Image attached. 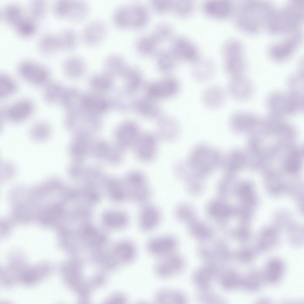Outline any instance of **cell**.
<instances>
[{
    "label": "cell",
    "mask_w": 304,
    "mask_h": 304,
    "mask_svg": "<svg viewBox=\"0 0 304 304\" xmlns=\"http://www.w3.org/2000/svg\"><path fill=\"white\" fill-rule=\"evenodd\" d=\"M151 4L155 11L160 13H164L171 10L172 1L167 0H153Z\"/></svg>",
    "instance_id": "obj_40"
},
{
    "label": "cell",
    "mask_w": 304,
    "mask_h": 304,
    "mask_svg": "<svg viewBox=\"0 0 304 304\" xmlns=\"http://www.w3.org/2000/svg\"><path fill=\"white\" fill-rule=\"evenodd\" d=\"M126 186L127 196L136 203L144 204L150 198L151 191L146 179L140 171L132 170L129 173Z\"/></svg>",
    "instance_id": "obj_4"
},
{
    "label": "cell",
    "mask_w": 304,
    "mask_h": 304,
    "mask_svg": "<svg viewBox=\"0 0 304 304\" xmlns=\"http://www.w3.org/2000/svg\"><path fill=\"white\" fill-rule=\"evenodd\" d=\"M107 33V26L104 22L100 20H94L85 27L82 32V39L87 45L94 47L104 40Z\"/></svg>",
    "instance_id": "obj_11"
},
{
    "label": "cell",
    "mask_w": 304,
    "mask_h": 304,
    "mask_svg": "<svg viewBox=\"0 0 304 304\" xmlns=\"http://www.w3.org/2000/svg\"><path fill=\"white\" fill-rule=\"evenodd\" d=\"M284 270V265L280 260H271L267 264L263 275L264 280L271 283L277 282L281 278Z\"/></svg>",
    "instance_id": "obj_19"
},
{
    "label": "cell",
    "mask_w": 304,
    "mask_h": 304,
    "mask_svg": "<svg viewBox=\"0 0 304 304\" xmlns=\"http://www.w3.org/2000/svg\"><path fill=\"white\" fill-rule=\"evenodd\" d=\"M132 13L131 28H141L147 23L149 15L146 8L140 4L131 5Z\"/></svg>",
    "instance_id": "obj_22"
},
{
    "label": "cell",
    "mask_w": 304,
    "mask_h": 304,
    "mask_svg": "<svg viewBox=\"0 0 304 304\" xmlns=\"http://www.w3.org/2000/svg\"><path fill=\"white\" fill-rule=\"evenodd\" d=\"M48 5L46 1L43 0L32 1L29 6V12L34 18L39 19L44 17L46 14Z\"/></svg>",
    "instance_id": "obj_34"
},
{
    "label": "cell",
    "mask_w": 304,
    "mask_h": 304,
    "mask_svg": "<svg viewBox=\"0 0 304 304\" xmlns=\"http://www.w3.org/2000/svg\"><path fill=\"white\" fill-rule=\"evenodd\" d=\"M126 297L122 295H119L110 301V303L114 304H124L126 302Z\"/></svg>",
    "instance_id": "obj_43"
},
{
    "label": "cell",
    "mask_w": 304,
    "mask_h": 304,
    "mask_svg": "<svg viewBox=\"0 0 304 304\" xmlns=\"http://www.w3.org/2000/svg\"><path fill=\"white\" fill-rule=\"evenodd\" d=\"M159 43L151 34L142 36L138 39L136 42L135 48L141 54L150 55L157 53Z\"/></svg>",
    "instance_id": "obj_21"
},
{
    "label": "cell",
    "mask_w": 304,
    "mask_h": 304,
    "mask_svg": "<svg viewBox=\"0 0 304 304\" xmlns=\"http://www.w3.org/2000/svg\"><path fill=\"white\" fill-rule=\"evenodd\" d=\"M44 270L41 267L26 270L21 275V280L23 282L27 284L34 283L44 275Z\"/></svg>",
    "instance_id": "obj_38"
},
{
    "label": "cell",
    "mask_w": 304,
    "mask_h": 304,
    "mask_svg": "<svg viewBox=\"0 0 304 304\" xmlns=\"http://www.w3.org/2000/svg\"><path fill=\"white\" fill-rule=\"evenodd\" d=\"M203 10L209 16L217 18L228 17L233 10V5L229 0H208L204 3Z\"/></svg>",
    "instance_id": "obj_15"
},
{
    "label": "cell",
    "mask_w": 304,
    "mask_h": 304,
    "mask_svg": "<svg viewBox=\"0 0 304 304\" xmlns=\"http://www.w3.org/2000/svg\"><path fill=\"white\" fill-rule=\"evenodd\" d=\"M116 254L119 260L123 262H132L137 255V249L132 242L125 241L119 243L115 249Z\"/></svg>",
    "instance_id": "obj_25"
},
{
    "label": "cell",
    "mask_w": 304,
    "mask_h": 304,
    "mask_svg": "<svg viewBox=\"0 0 304 304\" xmlns=\"http://www.w3.org/2000/svg\"><path fill=\"white\" fill-rule=\"evenodd\" d=\"M177 246L175 239L170 235H164L149 240L147 249L152 255L159 258L174 253Z\"/></svg>",
    "instance_id": "obj_10"
},
{
    "label": "cell",
    "mask_w": 304,
    "mask_h": 304,
    "mask_svg": "<svg viewBox=\"0 0 304 304\" xmlns=\"http://www.w3.org/2000/svg\"><path fill=\"white\" fill-rule=\"evenodd\" d=\"M2 20L6 24L14 28L25 17L24 11L19 5L10 3L5 5L1 12Z\"/></svg>",
    "instance_id": "obj_17"
},
{
    "label": "cell",
    "mask_w": 304,
    "mask_h": 304,
    "mask_svg": "<svg viewBox=\"0 0 304 304\" xmlns=\"http://www.w3.org/2000/svg\"><path fill=\"white\" fill-rule=\"evenodd\" d=\"M178 85L175 82L165 80L153 85L150 88V93L155 96H164L175 92Z\"/></svg>",
    "instance_id": "obj_28"
},
{
    "label": "cell",
    "mask_w": 304,
    "mask_h": 304,
    "mask_svg": "<svg viewBox=\"0 0 304 304\" xmlns=\"http://www.w3.org/2000/svg\"><path fill=\"white\" fill-rule=\"evenodd\" d=\"M223 157L217 149L200 144L193 148L185 162L191 170L202 176L211 173L221 165Z\"/></svg>",
    "instance_id": "obj_1"
},
{
    "label": "cell",
    "mask_w": 304,
    "mask_h": 304,
    "mask_svg": "<svg viewBox=\"0 0 304 304\" xmlns=\"http://www.w3.org/2000/svg\"><path fill=\"white\" fill-rule=\"evenodd\" d=\"M60 50L70 51L75 50L78 43L76 31L71 28H66L57 34Z\"/></svg>",
    "instance_id": "obj_20"
},
{
    "label": "cell",
    "mask_w": 304,
    "mask_h": 304,
    "mask_svg": "<svg viewBox=\"0 0 304 304\" xmlns=\"http://www.w3.org/2000/svg\"><path fill=\"white\" fill-rule=\"evenodd\" d=\"M89 7L86 2L82 1H72L69 20L74 22L81 21L88 16Z\"/></svg>",
    "instance_id": "obj_27"
},
{
    "label": "cell",
    "mask_w": 304,
    "mask_h": 304,
    "mask_svg": "<svg viewBox=\"0 0 304 304\" xmlns=\"http://www.w3.org/2000/svg\"><path fill=\"white\" fill-rule=\"evenodd\" d=\"M226 93L224 89L219 86H212L206 88L203 92L201 100L203 105L211 110L219 108L224 103Z\"/></svg>",
    "instance_id": "obj_13"
},
{
    "label": "cell",
    "mask_w": 304,
    "mask_h": 304,
    "mask_svg": "<svg viewBox=\"0 0 304 304\" xmlns=\"http://www.w3.org/2000/svg\"><path fill=\"white\" fill-rule=\"evenodd\" d=\"M303 96L289 92L275 91L267 97L266 105L269 113L281 117L303 110Z\"/></svg>",
    "instance_id": "obj_2"
},
{
    "label": "cell",
    "mask_w": 304,
    "mask_h": 304,
    "mask_svg": "<svg viewBox=\"0 0 304 304\" xmlns=\"http://www.w3.org/2000/svg\"><path fill=\"white\" fill-rule=\"evenodd\" d=\"M183 261L174 253L159 258L154 267V272L160 278L167 279L172 277L181 270Z\"/></svg>",
    "instance_id": "obj_8"
},
{
    "label": "cell",
    "mask_w": 304,
    "mask_h": 304,
    "mask_svg": "<svg viewBox=\"0 0 304 304\" xmlns=\"http://www.w3.org/2000/svg\"><path fill=\"white\" fill-rule=\"evenodd\" d=\"M215 71V66L212 61L199 58L194 63L191 75L193 79L197 82L204 83L210 80L214 75Z\"/></svg>",
    "instance_id": "obj_16"
},
{
    "label": "cell",
    "mask_w": 304,
    "mask_h": 304,
    "mask_svg": "<svg viewBox=\"0 0 304 304\" xmlns=\"http://www.w3.org/2000/svg\"><path fill=\"white\" fill-rule=\"evenodd\" d=\"M161 214L155 206L147 205L141 209L139 216L140 229L145 232L151 231L158 225L161 220Z\"/></svg>",
    "instance_id": "obj_14"
},
{
    "label": "cell",
    "mask_w": 304,
    "mask_h": 304,
    "mask_svg": "<svg viewBox=\"0 0 304 304\" xmlns=\"http://www.w3.org/2000/svg\"><path fill=\"white\" fill-rule=\"evenodd\" d=\"M291 41L274 47L273 50V57L277 60H282L287 57L294 48V44Z\"/></svg>",
    "instance_id": "obj_39"
},
{
    "label": "cell",
    "mask_w": 304,
    "mask_h": 304,
    "mask_svg": "<svg viewBox=\"0 0 304 304\" xmlns=\"http://www.w3.org/2000/svg\"><path fill=\"white\" fill-rule=\"evenodd\" d=\"M154 300L158 304H179L184 301L183 295L180 292L172 289L164 288L155 294Z\"/></svg>",
    "instance_id": "obj_18"
},
{
    "label": "cell",
    "mask_w": 304,
    "mask_h": 304,
    "mask_svg": "<svg viewBox=\"0 0 304 304\" xmlns=\"http://www.w3.org/2000/svg\"><path fill=\"white\" fill-rule=\"evenodd\" d=\"M299 159L296 154H293L289 157L287 161V167L290 171H294L297 170L299 166Z\"/></svg>",
    "instance_id": "obj_42"
},
{
    "label": "cell",
    "mask_w": 304,
    "mask_h": 304,
    "mask_svg": "<svg viewBox=\"0 0 304 304\" xmlns=\"http://www.w3.org/2000/svg\"><path fill=\"white\" fill-rule=\"evenodd\" d=\"M223 52L224 67L227 74L230 77L244 75L246 65L239 43L229 39L224 45Z\"/></svg>",
    "instance_id": "obj_3"
},
{
    "label": "cell",
    "mask_w": 304,
    "mask_h": 304,
    "mask_svg": "<svg viewBox=\"0 0 304 304\" xmlns=\"http://www.w3.org/2000/svg\"><path fill=\"white\" fill-rule=\"evenodd\" d=\"M72 3V0H60L56 1L53 7L55 15L60 18L68 19Z\"/></svg>",
    "instance_id": "obj_35"
},
{
    "label": "cell",
    "mask_w": 304,
    "mask_h": 304,
    "mask_svg": "<svg viewBox=\"0 0 304 304\" xmlns=\"http://www.w3.org/2000/svg\"><path fill=\"white\" fill-rule=\"evenodd\" d=\"M140 133L137 126L134 124H126L122 128L120 133L123 144L127 147H133Z\"/></svg>",
    "instance_id": "obj_26"
},
{
    "label": "cell",
    "mask_w": 304,
    "mask_h": 304,
    "mask_svg": "<svg viewBox=\"0 0 304 304\" xmlns=\"http://www.w3.org/2000/svg\"><path fill=\"white\" fill-rule=\"evenodd\" d=\"M14 28L19 36L27 37L35 34L37 31V26L33 20L25 18Z\"/></svg>",
    "instance_id": "obj_30"
},
{
    "label": "cell",
    "mask_w": 304,
    "mask_h": 304,
    "mask_svg": "<svg viewBox=\"0 0 304 304\" xmlns=\"http://www.w3.org/2000/svg\"><path fill=\"white\" fill-rule=\"evenodd\" d=\"M303 74L301 72L290 76L287 80L289 92L303 95Z\"/></svg>",
    "instance_id": "obj_33"
},
{
    "label": "cell",
    "mask_w": 304,
    "mask_h": 304,
    "mask_svg": "<svg viewBox=\"0 0 304 304\" xmlns=\"http://www.w3.org/2000/svg\"><path fill=\"white\" fill-rule=\"evenodd\" d=\"M45 86L43 96L45 102L50 104L60 102L65 91L62 86L56 82H49Z\"/></svg>",
    "instance_id": "obj_23"
},
{
    "label": "cell",
    "mask_w": 304,
    "mask_h": 304,
    "mask_svg": "<svg viewBox=\"0 0 304 304\" xmlns=\"http://www.w3.org/2000/svg\"><path fill=\"white\" fill-rule=\"evenodd\" d=\"M17 70L20 76L30 83L36 86L45 85L49 82V70L42 64L30 60L21 61Z\"/></svg>",
    "instance_id": "obj_5"
},
{
    "label": "cell",
    "mask_w": 304,
    "mask_h": 304,
    "mask_svg": "<svg viewBox=\"0 0 304 304\" xmlns=\"http://www.w3.org/2000/svg\"><path fill=\"white\" fill-rule=\"evenodd\" d=\"M253 249L251 248H246L242 250L239 254L240 260L244 263H249L254 259L255 256V252Z\"/></svg>",
    "instance_id": "obj_41"
},
{
    "label": "cell",
    "mask_w": 304,
    "mask_h": 304,
    "mask_svg": "<svg viewBox=\"0 0 304 304\" xmlns=\"http://www.w3.org/2000/svg\"><path fill=\"white\" fill-rule=\"evenodd\" d=\"M18 89L15 81L9 75L2 73L0 75V97L4 99L14 94Z\"/></svg>",
    "instance_id": "obj_29"
},
{
    "label": "cell",
    "mask_w": 304,
    "mask_h": 304,
    "mask_svg": "<svg viewBox=\"0 0 304 304\" xmlns=\"http://www.w3.org/2000/svg\"><path fill=\"white\" fill-rule=\"evenodd\" d=\"M34 105L27 99L19 100L5 107L1 112L2 117L15 122L20 121L30 117L33 113Z\"/></svg>",
    "instance_id": "obj_9"
},
{
    "label": "cell",
    "mask_w": 304,
    "mask_h": 304,
    "mask_svg": "<svg viewBox=\"0 0 304 304\" xmlns=\"http://www.w3.org/2000/svg\"><path fill=\"white\" fill-rule=\"evenodd\" d=\"M264 280L263 275L257 272L253 271L242 280V284L248 291H255L261 287Z\"/></svg>",
    "instance_id": "obj_31"
},
{
    "label": "cell",
    "mask_w": 304,
    "mask_h": 304,
    "mask_svg": "<svg viewBox=\"0 0 304 304\" xmlns=\"http://www.w3.org/2000/svg\"><path fill=\"white\" fill-rule=\"evenodd\" d=\"M173 29L171 26L166 23H161L156 27L151 34L159 42L170 38Z\"/></svg>",
    "instance_id": "obj_36"
},
{
    "label": "cell",
    "mask_w": 304,
    "mask_h": 304,
    "mask_svg": "<svg viewBox=\"0 0 304 304\" xmlns=\"http://www.w3.org/2000/svg\"><path fill=\"white\" fill-rule=\"evenodd\" d=\"M194 3L189 0L172 1L171 10L175 14L182 17L187 16L193 12Z\"/></svg>",
    "instance_id": "obj_32"
},
{
    "label": "cell",
    "mask_w": 304,
    "mask_h": 304,
    "mask_svg": "<svg viewBox=\"0 0 304 304\" xmlns=\"http://www.w3.org/2000/svg\"><path fill=\"white\" fill-rule=\"evenodd\" d=\"M227 92L234 99L244 101L250 99L254 92L251 81L244 75L230 77L227 86Z\"/></svg>",
    "instance_id": "obj_7"
},
{
    "label": "cell",
    "mask_w": 304,
    "mask_h": 304,
    "mask_svg": "<svg viewBox=\"0 0 304 304\" xmlns=\"http://www.w3.org/2000/svg\"><path fill=\"white\" fill-rule=\"evenodd\" d=\"M158 137L151 133H141L133 147L136 157L142 162L152 161L156 156Z\"/></svg>",
    "instance_id": "obj_6"
},
{
    "label": "cell",
    "mask_w": 304,
    "mask_h": 304,
    "mask_svg": "<svg viewBox=\"0 0 304 304\" xmlns=\"http://www.w3.org/2000/svg\"><path fill=\"white\" fill-rule=\"evenodd\" d=\"M41 52L45 55H51L60 50L57 34L48 33L42 36L38 44Z\"/></svg>",
    "instance_id": "obj_24"
},
{
    "label": "cell",
    "mask_w": 304,
    "mask_h": 304,
    "mask_svg": "<svg viewBox=\"0 0 304 304\" xmlns=\"http://www.w3.org/2000/svg\"><path fill=\"white\" fill-rule=\"evenodd\" d=\"M170 49L178 59H183L194 63L199 59L198 50L196 46L184 37L175 38Z\"/></svg>",
    "instance_id": "obj_12"
},
{
    "label": "cell",
    "mask_w": 304,
    "mask_h": 304,
    "mask_svg": "<svg viewBox=\"0 0 304 304\" xmlns=\"http://www.w3.org/2000/svg\"><path fill=\"white\" fill-rule=\"evenodd\" d=\"M63 68L67 74H72L74 70H81L85 67L83 60L77 56H72L66 58L63 64Z\"/></svg>",
    "instance_id": "obj_37"
}]
</instances>
